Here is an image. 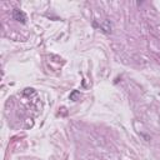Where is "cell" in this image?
Listing matches in <instances>:
<instances>
[{
  "instance_id": "6da1fadb",
  "label": "cell",
  "mask_w": 160,
  "mask_h": 160,
  "mask_svg": "<svg viewBox=\"0 0 160 160\" xmlns=\"http://www.w3.org/2000/svg\"><path fill=\"white\" fill-rule=\"evenodd\" d=\"M12 18H14L15 20L20 21V22H25V21H26V15H25V12H24L22 10H20V9H14V11H12Z\"/></svg>"
}]
</instances>
